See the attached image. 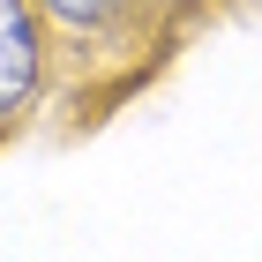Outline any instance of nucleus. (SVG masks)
I'll return each instance as SVG.
<instances>
[{
    "label": "nucleus",
    "instance_id": "obj_1",
    "mask_svg": "<svg viewBox=\"0 0 262 262\" xmlns=\"http://www.w3.org/2000/svg\"><path fill=\"white\" fill-rule=\"evenodd\" d=\"M45 15L38 0H0V127H15L45 90Z\"/></svg>",
    "mask_w": 262,
    "mask_h": 262
},
{
    "label": "nucleus",
    "instance_id": "obj_2",
    "mask_svg": "<svg viewBox=\"0 0 262 262\" xmlns=\"http://www.w3.org/2000/svg\"><path fill=\"white\" fill-rule=\"evenodd\" d=\"M127 8H135V0H38V15L53 23V30H75V38H90V30H113Z\"/></svg>",
    "mask_w": 262,
    "mask_h": 262
}]
</instances>
